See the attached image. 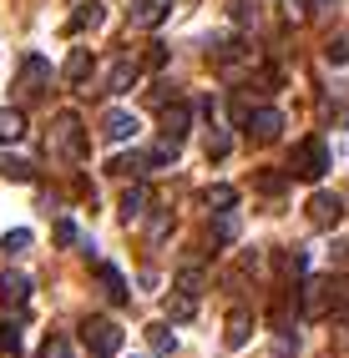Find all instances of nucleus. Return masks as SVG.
Masks as SVG:
<instances>
[{
    "label": "nucleus",
    "mask_w": 349,
    "mask_h": 358,
    "mask_svg": "<svg viewBox=\"0 0 349 358\" xmlns=\"http://www.w3.org/2000/svg\"><path fill=\"white\" fill-rule=\"evenodd\" d=\"M299 293H304V313L309 318H334L349 308V282L339 273H319V278H304L299 282Z\"/></svg>",
    "instance_id": "nucleus-1"
},
{
    "label": "nucleus",
    "mask_w": 349,
    "mask_h": 358,
    "mask_svg": "<svg viewBox=\"0 0 349 358\" xmlns=\"http://www.w3.org/2000/svg\"><path fill=\"white\" fill-rule=\"evenodd\" d=\"M46 152H51L56 162H81V157H86V131H81V116H76V111H61L56 122H51Z\"/></svg>",
    "instance_id": "nucleus-2"
},
{
    "label": "nucleus",
    "mask_w": 349,
    "mask_h": 358,
    "mask_svg": "<svg viewBox=\"0 0 349 358\" xmlns=\"http://www.w3.org/2000/svg\"><path fill=\"white\" fill-rule=\"evenodd\" d=\"M324 172H329V141H319V136H304V141L294 147L289 177H299V182H319Z\"/></svg>",
    "instance_id": "nucleus-3"
},
{
    "label": "nucleus",
    "mask_w": 349,
    "mask_h": 358,
    "mask_svg": "<svg viewBox=\"0 0 349 358\" xmlns=\"http://www.w3.org/2000/svg\"><path fill=\"white\" fill-rule=\"evenodd\" d=\"M81 338H86L91 358H116V353H122V328H116L111 318H86L81 323Z\"/></svg>",
    "instance_id": "nucleus-4"
},
{
    "label": "nucleus",
    "mask_w": 349,
    "mask_h": 358,
    "mask_svg": "<svg viewBox=\"0 0 349 358\" xmlns=\"http://www.w3.org/2000/svg\"><path fill=\"white\" fill-rule=\"evenodd\" d=\"M304 217H309L314 232H329V227H339V217H344V202H339L334 192H314V197L304 202Z\"/></svg>",
    "instance_id": "nucleus-5"
},
{
    "label": "nucleus",
    "mask_w": 349,
    "mask_h": 358,
    "mask_svg": "<svg viewBox=\"0 0 349 358\" xmlns=\"http://www.w3.org/2000/svg\"><path fill=\"white\" fill-rule=\"evenodd\" d=\"M46 81H51V66H46L41 56H26V61H20V76H15V91H20V96H41V91H46Z\"/></svg>",
    "instance_id": "nucleus-6"
},
{
    "label": "nucleus",
    "mask_w": 349,
    "mask_h": 358,
    "mask_svg": "<svg viewBox=\"0 0 349 358\" xmlns=\"http://www.w3.org/2000/svg\"><path fill=\"white\" fill-rule=\"evenodd\" d=\"M243 127H248L253 141H273L278 131H284V111H278V106H259V111L243 116Z\"/></svg>",
    "instance_id": "nucleus-7"
},
{
    "label": "nucleus",
    "mask_w": 349,
    "mask_h": 358,
    "mask_svg": "<svg viewBox=\"0 0 349 358\" xmlns=\"http://www.w3.org/2000/svg\"><path fill=\"white\" fill-rule=\"evenodd\" d=\"M157 122H162V136H167V141H182V136H188V127H193V106H188V101H167Z\"/></svg>",
    "instance_id": "nucleus-8"
},
{
    "label": "nucleus",
    "mask_w": 349,
    "mask_h": 358,
    "mask_svg": "<svg viewBox=\"0 0 349 358\" xmlns=\"http://www.w3.org/2000/svg\"><path fill=\"white\" fill-rule=\"evenodd\" d=\"M253 338V313H248V308H233V313L223 318V343L228 348H243Z\"/></svg>",
    "instance_id": "nucleus-9"
},
{
    "label": "nucleus",
    "mask_w": 349,
    "mask_h": 358,
    "mask_svg": "<svg viewBox=\"0 0 349 358\" xmlns=\"http://www.w3.org/2000/svg\"><path fill=\"white\" fill-rule=\"evenodd\" d=\"M167 15H172V0H132V26H142V31L162 26Z\"/></svg>",
    "instance_id": "nucleus-10"
},
{
    "label": "nucleus",
    "mask_w": 349,
    "mask_h": 358,
    "mask_svg": "<svg viewBox=\"0 0 349 358\" xmlns=\"http://www.w3.org/2000/svg\"><path fill=\"white\" fill-rule=\"evenodd\" d=\"M162 313H167L172 323H193V318H198V298L182 293V288H172L167 298H162Z\"/></svg>",
    "instance_id": "nucleus-11"
},
{
    "label": "nucleus",
    "mask_w": 349,
    "mask_h": 358,
    "mask_svg": "<svg viewBox=\"0 0 349 358\" xmlns=\"http://www.w3.org/2000/svg\"><path fill=\"white\" fill-rule=\"evenodd\" d=\"M137 86V61H111V71H107V91H111V96H127V91Z\"/></svg>",
    "instance_id": "nucleus-12"
},
{
    "label": "nucleus",
    "mask_w": 349,
    "mask_h": 358,
    "mask_svg": "<svg viewBox=\"0 0 349 358\" xmlns=\"http://www.w3.org/2000/svg\"><path fill=\"white\" fill-rule=\"evenodd\" d=\"M26 298H31V278H26V273H0V303L20 308Z\"/></svg>",
    "instance_id": "nucleus-13"
},
{
    "label": "nucleus",
    "mask_w": 349,
    "mask_h": 358,
    "mask_svg": "<svg viewBox=\"0 0 349 358\" xmlns=\"http://www.w3.org/2000/svg\"><path fill=\"white\" fill-rule=\"evenodd\" d=\"M102 131H107V141H132L137 136V116L132 111H107Z\"/></svg>",
    "instance_id": "nucleus-14"
},
{
    "label": "nucleus",
    "mask_w": 349,
    "mask_h": 358,
    "mask_svg": "<svg viewBox=\"0 0 349 358\" xmlns=\"http://www.w3.org/2000/svg\"><path fill=\"white\" fill-rule=\"evenodd\" d=\"M61 76H66V81H86V76H91V51H86V45H71V51H66Z\"/></svg>",
    "instance_id": "nucleus-15"
},
{
    "label": "nucleus",
    "mask_w": 349,
    "mask_h": 358,
    "mask_svg": "<svg viewBox=\"0 0 349 358\" xmlns=\"http://www.w3.org/2000/svg\"><path fill=\"white\" fill-rule=\"evenodd\" d=\"M172 162H177V141H167V136L152 141V147L142 152V166H147V172H157V166H172Z\"/></svg>",
    "instance_id": "nucleus-16"
},
{
    "label": "nucleus",
    "mask_w": 349,
    "mask_h": 358,
    "mask_svg": "<svg viewBox=\"0 0 349 358\" xmlns=\"http://www.w3.org/2000/svg\"><path fill=\"white\" fill-rule=\"evenodd\" d=\"M97 278H102V293L111 298V303H127L132 293H127V278L116 273V268H107V262H97Z\"/></svg>",
    "instance_id": "nucleus-17"
},
{
    "label": "nucleus",
    "mask_w": 349,
    "mask_h": 358,
    "mask_svg": "<svg viewBox=\"0 0 349 358\" xmlns=\"http://www.w3.org/2000/svg\"><path fill=\"white\" fill-rule=\"evenodd\" d=\"M20 136H26V116H20L15 106H0V141L11 147V141H20Z\"/></svg>",
    "instance_id": "nucleus-18"
},
{
    "label": "nucleus",
    "mask_w": 349,
    "mask_h": 358,
    "mask_svg": "<svg viewBox=\"0 0 349 358\" xmlns=\"http://www.w3.org/2000/svg\"><path fill=\"white\" fill-rule=\"evenodd\" d=\"M203 207H213V212H223V207H238V192H233L228 182H213V187H203Z\"/></svg>",
    "instance_id": "nucleus-19"
},
{
    "label": "nucleus",
    "mask_w": 349,
    "mask_h": 358,
    "mask_svg": "<svg viewBox=\"0 0 349 358\" xmlns=\"http://www.w3.org/2000/svg\"><path fill=\"white\" fill-rule=\"evenodd\" d=\"M233 237H238V212H233V207H223L218 217H213V243H218V248H228Z\"/></svg>",
    "instance_id": "nucleus-20"
},
{
    "label": "nucleus",
    "mask_w": 349,
    "mask_h": 358,
    "mask_svg": "<svg viewBox=\"0 0 349 358\" xmlns=\"http://www.w3.org/2000/svg\"><path fill=\"white\" fill-rule=\"evenodd\" d=\"M91 26H102V0H76L71 31H91Z\"/></svg>",
    "instance_id": "nucleus-21"
},
{
    "label": "nucleus",
    "mask_w": 349,
    "mask_h": 358,
    "mask_svg": "<svg viewBox=\"0 0 349 358\" xmlns=\"http://www.w3.org/2000/svg\"><path fill=\"white\" fill-rule=\"evenodd\" d=\"M142 207H147V187H127V197H122V222H137V217H142Z\"/></svg>",
    "instance_id": "nucleus-22"
},
{
    "label": "nucleus",
    "mask_w": 349,
    "mask_h": 358,
    "mask_svg": "<svg viewBox=\"0 0 349 358\" xmlns=\"http://www.w3.org/2000/svg\"><path fill=\"white\" fill-rule=\"evenodd\" d=\"M228 147H233V136H228V127H213V131L203 136V152L213 157V162H218V157H228Z\"/></svg>",
    "instance_id": "nucleus-23"
},
{
    "label": "nucleus",
    "mask_w": 349,
    "mask_h": 358,
    "mask_svg": "<svg viewBox=\"0 0 349 358\" xmlns=\"http://www.w3.org/2000/svg\"><path fill=\"white\" fill-rule=\"evenodd\" d=\"M0 177H11V182H31V177H36V166H31V162H20V157H0Z\"/></svg>",
    "instance_id": "nucleus-24"
},
{
    "label": "nucleus",
    "mask_w": 349,
    "mask_h": 358,
    "mask_svg": "<svg viewBox=\"0 0 349 358\" xmlns=\"http://www.w3.org/2000/svg\"><path fill=\"white\" fill-rule=\"evenodd\" d=\"M41 358H76V348H71V338H66V333H51V338L41 343Z\"/></svg>",
    "instance_id": "nucleus-25"
},
{
    "label": "nucleus",
    "mask_w": 349,
    "mask_h": 358,
    "mask_svg": "<svg viewBox=\"0 0 349 358\" xmlns=\"http://www.w3.org/2000/svg\"><path fill=\"white\" fill-rule=\"evenodd\" d=\"M26 248H31V232H26V227H15V232L0 237V252H6V257H20Z\"/></svg>",
    "instance_id": "nucleus-26"
},
{
    "label": "nucleus",
    "mask_w": 349,
    "mask_h": 358,
    "mask_svg": "<svg viewBox=\"0 0 349 358\" xmlns=\"http://www.w3.org/2000/svg\"><path fill=\"white\" fill-rule=\"evenodd\" d=\"M177 288L198 298V288H203V268H193V262H182V273H177Z\"/></svg>",
    "instance_id": "nucleus-27"
},
{
    "label": "nucleus",
    "mask_w": 349,
    "mask_h": 358,
    "mask_svg": "<svg viewBox=\"0 0 349 358\" xmlns=\"http://www.w3.org/2000/svg\"><path fill=\"white\" fill-rule=\"evenodd\" d=\"M147 348H152V353H172V333L162 328V323H152V328H147Z\"/></svg>",
    "instance_id": "nucleus-28"
},
{
    "label": "nucleus",
    "mask_w": 349,
    "mask_h": 358,
    "mask_svg": "<svg viewBox=\"0 0 349 358\" xmlns=\"http://www.w3.org/2000/svg\"><path fill=\"white\" fill-rule=\"evenodd\" d=\"M137 172H147L142 157H111V177H137Z\"/></svg>",
    "instance_id": "nucleus-29"
},
{
    "label": "nucleus",
    "mask_w": 349,
    "mask_h": 358,
    "mask_svg": "<svg viewBox=\"0 0 349 358\" xmlns=\"http://www.w3.org/2000/svg\"><path fill=\"white\" fill-rule=\"evenodd\" d=\"M20 348V323H0V353H15Z\"/></svg>",
    "instance_id": "nucleus-30"
},
{
    "label": "nucleus",
    "mask_w": 349,
    "mask_h": 358,
    "mask_svg": "<svg viewBox=\"0 0 349 358\" xmlns=\"http://www.w3.org/2000/svg\"><path fill=\"white\" fill-rule=\"evenodd\" d=\"M339 10V0H309V20H329Z\"/></svg>",
    "instance_id": "nucleus-31"
},
{
    "label": "nucleus",
    "mask_w": 349,
    "mask_h": 358,
    "mask_svg": "<svg viewBox=\"0 0 349 358\" xmlns=\"http://www.w3.org/2000/svg\"><path fill=\"white\" fill-rule=\"evenodd\" d=\"M259 187H264L268 197H284V187H289V177H268V172H264V177H259Z\"/></svg>",
    "instance_id": "nucleus-32"
},
{
    "label": "nucleus",
    "mask_w": 349,
    "mask_h": 358,
    "mask_svg": "<svg viewBox=\"0 0 349 358\" xmlns=\"http://www.w3.org/2000/svg\"><path fill=\"white\" fill-rule=\"evenodd\" d=\"M56 243L71 248V243H76V222H56Z\"/></svg>",
    "instance_id": "nucleus-33"
},
{
    "label": "nucleus",
    "mask_w": 349,
    "mask_h": 358,
    "mask_svg": "<svg viewBox=\"0 0 349 358\" xmlns=\"http://www.w3.org/2000/svg\"><path fill=\"white\" fill-rule=\"evenodd\" d=\"M329 61H334V66L349 61V41H334V45H329Z\"/></svg>",
    "instance_id": "nucleus-34"
}]
</instances>
